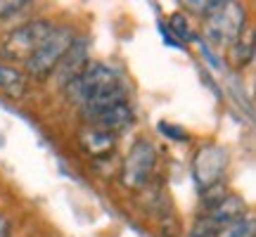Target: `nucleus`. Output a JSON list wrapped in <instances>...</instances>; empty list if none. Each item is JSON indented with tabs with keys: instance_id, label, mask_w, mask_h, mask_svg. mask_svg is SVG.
<instances>
[{
	"instance_id": "f257e3e1",
	"label": "nucleus",
	"mask_w": 256,
	"mask_h": 237,
	"mask_svg": "<svg viewBox=\"0 0 256 237\" xmlns=\"http://www.w3.org/2000/svg\"><path fill=\"white\" fill-rule=\"evenodd\" d=\"M119 86H124V83H121L119 74L114 72V69L104 66V64L90 62L72 83L64 86V92H66L69 100L76 102V104L81 107V104H86L90 98L102 95V92H107V90H114V88H119Z\"/></svg>"
},
{
	"instance_id": "f03ea898",
	"label": "nucleus",
	"mask_w": 256,
	"mask_h": 237,
	"mask_svg": "<svg viewBox=\"0 0 256 237\" xmlns=\"http://www.w3.org/2000/svg\"><path fill=\"white\" fill-rule=\"evenodd\" d=\"M74 31L66 26H57L50 36L40 43L38 50H34L31 55L26 57V72L31 76H36V78H46L52 74V69L57 66V62L64 57V52L69 50V46L74 43Z\"/></svg>"
},
{
	"instance_id": "7ed1b4c3",
	"label": "nucleus",
	"mask_w": 256,
	"mask_h": 237,
	"mask_svg": "<svg viewBox=\"0 0 256 237\" xmlns=\"http://www.w3.org/2000/svg\"><path fill=\"white\" fill-rule=\"evenodd\" d=\"M244 24H247L244 8L240 2H226L216 14H211L206 19L204 31H206V38L214 46L230 48V43H235L244 34Z\"/></svg>"
},
{
	"instance_id": "20e7f679",
	"label": "nucleus",
	"mask_w": 256,
	"mask_h": 237,
	"mask_svg": "<svg viewBox=\"0 0 256 237\" xmlns=\"http://www.w3.org/2000/svg\"><path fill=\"white\" fill-rule=\"evenodd\" d=\"M55 28L57 26L50 19H36V22L22 24V26L14 28L8 36L5 50H8V55H12V57H24V60H26L34 50L40 48V43H43Z\"/></svg>"
},
{
	"instance_id": "39448f33",
	"label": "nucleus",
	"mask_w": 256,
	"mask_h": 237,
	"mask_svg": "<svg viewBox=\"0 0 256 237\" xmlns=\"http://www.w3.org/2000/svg\"><path fill=\"white\" fill-rule=\"evenodd\" d=\"M154 162H156L154 147L150 145L147 140H138L136 145L130 147L126 162H124V168H121L124 182L128 188H142L150 180V176H152Z\"/></svg>"
},
{
	"instance_id": "423d86ee",
	"label": "nucleus",
	"mask_w": 256,
	"mask_h": 237,
	"mask_svg": "<svg viewBox=\"0 0 256 237\" xmlns=\"http://www.w3.org/2000/svg\"><path fill=\"white\" fill-rule=\"evenodd\" d=\"M226 168H228V152L220 145L202 147L194 156V180L202 190L223 182Z\"/></svg>"
},
{
	"instance_id": "0eeeda50",
	"label": "nucleus",
	"mask_w": 256,
	"mask_h": 237,
	"mask_svg": "<svg viewBox=\"0 0 256 237\" xmlns=\"http://www.w3.org/2000/svg\"><path fill=\"white\" fill-rule=\"evenodd\" d=\"M88 64H90L88 40H86V38H74V43L69 46V50L64 52V57L57 62L55 69H52V76H55V81L64 88V86L72 83Z\"/></svg>"
},
{
	"instance_id": "6e6552de",
	"label": "nucleus",
	"mask_w": 256,
	"mask_h": 237,
	"mask_svg": "<svg viewBox=\"0 0 256 237\" xmlns=\"http://www.w3.org/2000/svg\"><path fill=\"white\" fill-rule=\"evenodd\" d=\"M244 214H247V202L242 197H238V194H228L216 206H211L209 214H204V216L209 218V223L214 228L220 230L226 226H230V223H235V220H242Z\"/></svg>"
},
{
	"instance_id": "1a4fd4ad",
	"label": "nucleus",
	"mask_w": 256,
	"mask_h": 237,
	"mask_svg": "<svg viewBox=\"0 0 256 237\" xmlns=\"http://www.w3.org/2000/svg\"><path fill=\"white\" fill-rule=\"evenodd\" d=\"M133 118H136V112L130 110V104L128 102H121V104H114L112 110L102 112L98 114L95 118H90L88 124H92V128H98V130H104V133H119L124 128H128L133 124Z\"/></svg>"
},
{
	"instance_id": "9d476101",
	"label": "nucleus",
	"mask_w": 256,
	"mask_h": 237,
	"mask_svg": "<svg viewBox=\"0 0 256 237\" xmlns=\"http://www.w3.org/2000/svg\"><path fill=\"white\" fill-rule=\"evenodd\" d=\"M126 88L124 86H119V88H114V90H107L102 92V95H95V98H90V100L86 102V104H81V114L86 121H90V118H95L98 114H102V112L112 110L114 104H121V102H126Z\"/></svg>"
},
{
	"instance_id": "9b49d317",
	"label": "nucleus",
	"mask_w": 256,
	"mask_h": 237,
	"mask_svg": "<svg viewBox=\"0 0 256 237\" xmlns=\"http://www.w3.org/2000/svg\"><path fill=\"white\" fill-rule=\"evenodd\" d=\"M81 145L90 156H107L114 150V145H116V138L112 133L92 128V130H86L81 136Z\"/></svg>"
},
{
	"instance_id": "f8f14e48",
	"label": "nucleus",
	"mask_w": 256,
	"mask_h": 237,
	"mask_svg": "<svg viewBox=\"0 0 256 237\" xmlns=\"http://www.w3.org/2000/svg\"><path fill=\"white\" fill-rule=\"evenodd\" d=\"M252 60H254V28L249 26L247 34H242L235 43H230V62L235 66H247Z\"/></svg>"
},
{
	"instance_id": "ddd939ff",
	"label": "nucleus",
	"mask_w": 256,
	"mask_h": 237,
	"mask_svg": "<svg viewBox=\"0 0 256 237\" xmlns=\"http://www.w3.org/2000/svg\"><path fill=\"white\" fill-rule=\"evenodd\" d=\"M24 88H26L24 76H22L17 69H12V66L0 64V90L12 95V98H19V95L24 92Z\"/></svg>"
},
{
	"instance_id": "4468645a",
	"label": "nucleus",
	"mask_w": 256,
	"mask_h": 237,
	"mask_svg": "<svg viewBox=\"0 0 256 237\" xmlns=\"http://www.w3.org/2000/svg\"><path fill=\"white\" fill-rule=\"evenodd\" d=\"M254 230H256L254 216H244L242 220H235V223H230L226 228H220L216 232V237H254Z\"/></svg>"
},
{
	"instance_id": "2eb2a0df",
	"label": "nucleus",
	"mask_w": 256,
	"mask_h": 237,
	"mask_svg": "<svg viewBox=\"0 0 256 237\" xmlns=\"http://www.w3.org/2000/svg\"><path fill=\"white\" fill-rule=\"evenodd\" d=\"M190 12L194 14H200V17L209 19L211 14H216L223 5H226V0H190V2H185Z\"/></svg>"
},
{
	"instance_id": "dca6fc26",
	"label": "nucleus",
	"mask_w": 256,
	"mask_h": 237,
	"mask_svg": "<svg viewBox=\"0 0 256 237\" xmlns=\"http://www.w3.org/2000/svg\"><path fill=\"white\" fill-rule=\"evenodd\" d=\"M31 2L28 0H0V19L17 17L19 12H24Z\"/></svg>"
},
{
	"instance_id": "f3484780",
	"label": "nucleus",
	"mask_w": 256,
	"mask_h": 237,
	"mask_svg": "<svg viewBox=\"0 0 256 237\" xmlns=\"http://www.w3.org/2000/svg\"><path fill=\"white\" fill-rule=\"evenodd\" d=\"M216 232H218V230L211 226L209 218H206V216H200V218L194 220V226L190 228L188 237H216Z\"/></svg>"
},
{
	"instance_id": "a211bd4d",
	"label": "nucleus",
	"mask_w": 256,
	"mask_h": 237,
	"mask_svg": "<svg viewBox=\"0 0 256 237\" xmlns=\"http://www.w3.org/2000/svg\"><path fill=\"white\" fill-rule=\"evenodd\" d=\"M168 22H171V28H174L180 38H190V26H188V19H185L183 14H171Z\"/></svg>"
},
{
	"instance_id": "6ab92c4d",
	"label": "nucleus",
	"mask_w": 256,
	"mask_h": 237,
	"mask_svg": "<svg viewBox=\"0 0 256 237\" xmlns=\"http://www.w3.org/2000/svg\"><path fill=\"white\" fill-rule=\"evenodd\" d=\"M159 130H162V133H166V136H174V140H178V142H185V140H190V136L185 133L183 128L168 126V124H159Z\"/></svg>"
},
{
	"instance_id": "aec40b11",
	"label": "nucleus",
	"mask_w": 256,
	"mask_h": 237,
	"mask_svg": "<svg viewBox=\"0 0 256 237\" xmlns=\"http://www.w3.org/2000/svg\"><path fill=\"white\" fill-rule=\"evenodd\" d=\"M10 235V220L0 214V237H8Z\"/></svg>"
}]
</instances>
